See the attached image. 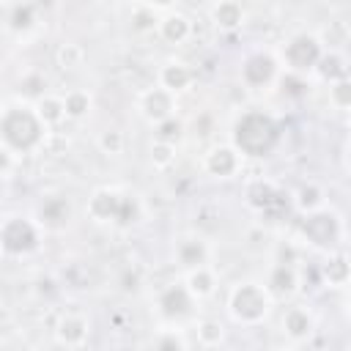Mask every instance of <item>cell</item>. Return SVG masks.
Returning a JSON list of instances; mask_svg holds the SVG:
<instances>
[{
    "instance_id": "cell-1",
    "label": "cell",
    "mask_w": 351,
    "mask_h": 351,
    "mask_svg": "<svg viewBox=\"0 0 351 351\" xmlns=\"http://www.w3.org/2000/svg\"><path fill=\"white\" fill-rule=\"evenodd\" d=\"M280 137V126L274 123V118L263 115V112H247L236 121V129H233V140L236 145L250 154V156H263L274 148Z\"/></svg>"
},
{
    "instance_id": "cell-2",
    "label": "cell",
    "mask_w": 351,
    "mask_h": 351,
    "mask_svg": "<svg viewBox=\"0 0 351 351\" xmlns=\"http://www.w3.org/2000/svg\"><path fill=\"white\" fill-rule=\"evenodd\" d=\"M3 140L16 151H30L41 140V121L25 107H11L3 115Z\"/></svg>"
},
{
    "instance_id": "cell-3",
    "label": "cell",
    "mask_w": 351,
    "mask_h": 351,
    "mask_svg": "<svg viewBox=\"0 0 351 351\" xmlns=\"http://www.w3.org/2000/svg\"><path fill=\"white\" fill-rule=\"evenodd\" d=\"M233 313L244 321H255L266 313V296L258 285H241L233 293Z\"/></svg>"
},
{
    "instance_id": "cell-4",
    "label": "cell",
    "mask_w": 351,
    "mask_h": 351,
    "mask_svg": "<svg viewBox=\"0 0 351 351\" xmlns=\"http://www.w3.org/2000/svg\"><path fill=\"white\" fill-rule=\"evenodd\" d=\"M90 211L101 219H118V222H129L134 217V206L112 192H99L90 203Z\"/></svg>"
},
{
    "instance_id": "cell-5",
    "label": "cell",
    "mask_w": 351,
    "mask_h": 351,
    "mask_svg": "<svg viewBox=\"0 0 351 351\" xmlns=\"http://www.w3.org/2000/svg\"><path fill=\"white\" fill-rule=\"evenodd\" d=\"M302 233H304L313 244L329 247V244H335L340 228H337V219H335L332 214H310V217L302 222Z\"/></svg>"
},
{
    "instance_id": "cell-6",
    "label": "cell",
    "mask_w": 351,
    "mask_h": 351,
    "mask_svg": "<svg viewBox=\"0 0 351 351\" xmlns=\"http://www.w3.org/2000/svg\"><path fill=\"white\" fill-rule=\"evenodd\" d=\"M285 60L299 71L310 69V66H315L321 60V47H318V41L313 36H296L285 49Z\"/></svg>"
},
{
    "instance_id": "cell-7",
    "label": "cell",
    "mask_w": 351,
    "mask_h": 351,
    "mask_svg": "<svg viewBox=\"0 0 351 351\" xmlns=\"http://www.w3.org/2000/svg\"><path fill=\"white\" fill-rule=\"evenodd\" d=\"M3 247L8 252H27L36 247V230L25 219H8L3 228Z\"/></svg>"
},
{
    "instance_id": "cell-8",
    "label": "cell",
    "mask_w": 351,
    "mask_h": 351,
    "mask_svg": "<svg viewBox=\"0 0 351 351\" xmlns=\"http://www.w3.org/2000/svg\"><path fill=\"white\" fill-rule=\"evenodd\" d=\"M274 77V60L269 55H252L247 63H244V80L250 85H266L269 80Z\"/></svg>"
},
{
    "instance_id": "cell-9",
    "label": "cell",
    "mask_w": 351,
    "mask_h": 351,
    "mask_svg": "<svg viewBox=\"0 0 351 351\" xmlns=\"http://www.w3.org/2000/svg\"><path fill=\"white\" fill-rule=\"evenodd\" d=\"M159 307H162V313L167 315V318H181V315H186L189 313V293L181 288V285H173V288H167L165 293H162V299H159Z\"/></svg>"
},
{
    "instance_id": "cell-10",
    "label": "cell",
    "mask_w": 351,
    "mask_h": 351,
    "mask_svg": "<svg viewBox=\"0 0 351 351\" xmlns=\"http://www.w3.org/2000/svg\"><path fill=\"white\" fill-rule=\"evenodd\" d=\"M170 110H173V99H170L167 90H151V93L145 96V115H148V118H154V121H167Z\"/></svg>"
},
{
    "instance_id": "cell-11",
    "label": "cell",
    "mask_w": 351,
    "mask_h": 351,
    "mask_svg": "<svg viewBox=\"0 0 351 351\" xmlns=\"http://www.w3.org/2000/svg\"><path fill=\"white\" fill-rule=\"evenodd\" d=\"M208 170L214 176H230L236 170V154L230 148H217L208 154Z\"/></svg>"
},
{
    "instance_id": "cell-12",
    "label": "cell",
    "mask_w": 351,
    "mask_h": 351,
    "mask_svg": "<svg viewBox=\"0 0 351 351\" xmlns=\"http://www.w3.org/2000/svg\"><path fill=\"white\" fill-rule=\"evenodd\" d=\"M162 33H165L167 41H181V38L189 33V22H186L181 14H173V16H167V19L162 22Z\"/></svg>"
},
{
    "instance_id": "cell-13",
    "label": "cell",
    "mask_w": 351,
    "mask_h": 351,
    "mask_svg": "<svg viewBox=\"0 0 351 351\" xmlns=\"http://www.w3.org/2000/svg\"><path fill=\"white\" fill-rule=\"evenodd\" d=\"M162 80H165L167 88H176V90H178V88H186V82L192 80V74H189L186 66H178V63H176V66H167V69L162 71Z\"/></svg>"
},
{
    "instance_id": "cell-14",
    "label": "cell",
    "mask_w": 351,
    "mask_h": 351,
    "mask_svg": "<svg viewBox=\"0 0 351 351\" xmlns=\"http://www.w3.org/2000/svg\"><path fill=\"white\" fill-rule=\"evenodd\" d=\"M285 329H288L293 337L307 335V332H310V318H307V313H302V310H291V313L285 315Z\"/></svg>"
},
{
    "instance_id": "cell-15",
    "label": "cell",
    "mask_w": 351,
    "mask_h": 351,
    "mask_svg": "<svg viewBox=\"0 0 351 351\" xmlns=\"http://www.w3.org/2000/svg\"><path fill=\"white\" fill-rule=\"evenodd\" d=\"M214 19L225 27H233L236 22H241V8L236 3H222V5L214 8Z\"/></svg>"
},
{
    "instance_id": "cell-16",
    "label": "cell",
    "mask_w": 351,
    "mask_h": 351,
    "mask_svg": "<svg viewBox=\"0 0 351 351\" xmlns=\"http://www.w3.org/2000/svg\"><path fill=\"white\" fill-rule=\"evenodd\" d=\"M277 195H280V192H274V189H271L269 184H263V181H258V184L250 189V197H252V203H255V206H261L263 211H266V208L274 203V197H277Z\"/></svg>"
},
{
    "instance_id": "cell-17",
    "label": "cell",
    "mask_w": 351,
    "mask_h": 351,
    "mask_svg": "<svg viewBox=\"0 0 351 351\" xmlns=\"http://www.w3.org/2000/svg\"><path fill=\"white\" fill-rule=\"evenodd\" d=\"M178 252H181V261H184L186 266H200L203 258H206V250H203L200 241H184Z\"/></svg>"
},
{
    "instance_id": "cell-18",
    "label": "cell",
    "mask_w": 351,
    "mask_h": 351,
    "mask_svg": "<svg viewBox=\"0 0 351 351\" xmlns=\"http://www.w3.org/2000/svg\"><path fill=\"white\" fill-rule=\"evenodd\" d=\"M60 337H63L66 343H80V340L85 337V324H82L80 318H66V321L60 324Z\"/></svg>"
},
{
    "instance_id": "cell-19",
    "label": "cell",
    "mask_w": 351,
    "mask_h": 351,
    "mask_svg": "<svg viewBox=\"0 0 351 351\" xmlns=\"http://www.w3.org/2000/svg\"><path fill=\"white\" fill-rule=\"evenodd\" d=\"M271 288H274L277 293H288V291L293 288V271L285 269V266H277L274 274H271Z\"/></svg>"
},
{
    "instance_id": "cell-20",
    "label": "cell",
    "mask_w": 351,
    "mask_h": 351,
    "mask_svg": "<svg viewBox=\"0 0 351 351\" xmlns=\"http://www.w3.org/2000/svg\"><path fill=\"white\" fill-rule=\"evenodd\" d=\"M66 112V104L58 99H44L41 101V118L44 121H60V115Z\"/></svg>"
},
{
    "instance_id": "cell-21",
    "label": "cell",
    "mask_w": 351,
    "mask_h": 351,
    "mask_svg": "<svg viewBox=\"0 0 351 351\" xmlns=\"http://www.w3.org/2000/svg\"><path fill=\"white\" fill-rule=\"evenodd\" d=\"M49 222H63L66 219V214H69V206L63 203V200H49L47 206H44V211H41Z\"/></svg>"
},
{
    "instance_id": "cell-22",
    "label": "cell",
    "mask_w": 351,
    "mask_h": 351,
    "mask_svg": "<svg viewBox=\"0 0 351 351\" xmlns=\"http://www.w3.org/2000/svg\"><path fill=\"white\" fill-rule=\"evenodd\" d=\"M63 104H66V112L69 115H82L88 110V96L85 93H69Z\"/></svg>"
},
{
    "instance_id": "cell-23",
    "label": "cell",
    "mask_w": 351,
    "mask_h": 351,
    "mask_svg": "<svg viewBox=\"0 0 351 351\" xmlns=\"http://www.w3.org/2000/svg\"><path fill=\"white\" fill-rule=\"evenodd\" d=\"M332 99L340 104V107H351V82H337L332 88Z\"/></svg>"
},
{
    "instance_id": "cell-24",
    "label": "cell",
    "mask_w": 351,
    "mask_h": 351,
    "mask_svg": "<svg viewBox=\"0 0 351 351\" xmlns=\"http://www.w3.org/2000/svg\"><path fill=\"white\" fill-rule=\"evenodd\" d=\"M178 134H181V123H178V121H162V126H159V137H162L165 143L178 140Z\"/></svg>"
},
{
    "instance_id": "cell-25",
    "label": "cell",
    "mask_w": 351,
    "mask_h": 351,
    "mask_svg": "<svg viewBox=\"0 0 351 351\" xmlns=\"http://www.w3.org/2000/svg\"><path fill=\"white\" fill-rule=\"evenodd\" d=\"M346 274H348V266H346V261H332L329 266H326V277L329 280H335V282H340V280H346Z\"/></svg>"
},
{
    "instance_id": "cell-26",
    "label": "cell",
    "mask_w": 351,
    "mask_h": 351,
    "mask_svg": "<svg viewBox=\"0 0 351 351\" xmlns=\"http://www.w3.org/2000/svg\"><path fill=\"white\" fill-rule=\"evenodd\" d=\"M192 291L208 293V291H211V277H208L206 271H195V274H192Z\"/></svg>"
},
{
    "instance_id": "cell-27",
    "label": "cell",
    "mask_w": 351,
    "mask_h": 351,
    "mask_svg": "<svg viewBox=\"0 0 351 351\" xmlns=\"http://www.w3.org/2000/svg\"><path fill=\"white\" fill-rule=\"evenodd\" d=\"M321 71H324V77H343V74H346V69L340 66L337 58H326L324 66H321Z\"/></svg>"
},
{
    "instance_id": "cell-28",
    "label": "cell",
    "mask_w": 351,
    "mask_h": 351,
    "mask_svg": "<svg viewBox=\"0 0 351 351\" xmlns=\"http://www.w3.org/2000/svg\"><path fill=\"white\" fill-rule=\"evenodd\" d=\"M30 14H33V8L30 5H25V8H14V27H27L30 25Z\"/></svg>"
},
{
    "instance_id": "cell-29",
    "label": "cell",
    "mask_w": 351,
    "mask_h": 351,
    "mask_svg": "<svg viewBox=\"0 0 351 351\" xmlns=\"http://www.w3.org/2000/svg\"><path fill=\"white\" fill-rule=\"evenodd\" d=\"M58 58H60V63H63V66H74V63L82 58V52H80L77 47H63Z\"/></svg>"
},
{
    "instance_id": "cell-30",
    "label": "cell",
    "mask_w": 351,
    "mask_h": 351,
    "mask_svg": "<svg viewBox=\"0 0 351 351\" xmlns=\"http://www.w3.org/2000/svg\"><path fill=\"white\" fill-rule=\"evenodd\" d=\"M156 351H184V348H181V340H176V335H165L156 343Z\"/></svg>"
},
{
    "instance_id": "cell-31",
    "label": "cell",
    "mask_w": 351,
    "mask_h": 351,
    "mask_svg": "<svg viewBox=\"0 0 351 351\" xmlns=\"http://www.w3.org/2000/svg\"><path fill=\"white\" fill-rule=\"evenodd\" d=\"M101 145H104L107 151H118V148H121V134H118V132H107V134L101 137Z\"/></svg>"
},
{
    "instance_id": "cell-32",
    "label": "cell",
    "mask_w": 351,
    "mask_h": 351,
    "mask_svg": "<svg viewBox=\"0 0 351 351\" xmlns=\"http://www.w3.org/2000/svg\"><path fill=\"white\" fill-rule=\"evenodd\" d=\"M200 335H203L208 343H214V340H219V326H217V324H203Z\"/></svg>"
},
{
    "instance_id": "cell-33",
    "label": "cell",
    "mask_w": 351,
    "mask_h": 351,
    "mask_svg": "<svg viewBox=\"0 0 351 351\" xmlns=\"http://www.w3.org/2000/svg\"><path fill=\"white\" fill-rule=\"evenodd\" d=\"M282 88H285V90H288V93H293V96H299V93H302V88H304V85H302V82H299V80H291V77H285V80H282Z\"/></svg>"
},
{
    "instance_id": "cell-34",
    "label": "cell",
    "mask_w": 351,
    "mask_h": 351,
    "mask_svg": "<svg viewBox=\"0 0 351 351\" xmlns=\"http://www.w3.org/2000/svg\"><path fill=\"white\" fill-rule=\"evenodd\" d=\"M318 203V192L315 189H302V206H313Z\"/></svg>"
},
{
    "instance_id": "cell-35",
    "label": "cell",
    "mask_w": 351,
    "mask_h": 351,
    "mask_svg": "<svg viewBox=\"0 0 351 351\" xmlns=\"http://www.w3.org/2000/svg\"><path fill=\"white\" fill-rule=\"evenodd\" d=\"M167 156H170L167 148H159V151H156V159H159V162H167Z\"/></svg>"
}]
</instances>
